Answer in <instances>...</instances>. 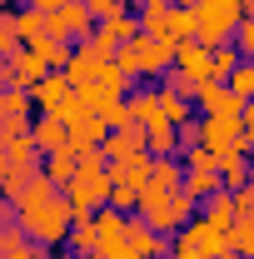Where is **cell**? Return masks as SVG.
Masks as SVG:
<instances>
[{
	"instance_id": "obj_1",
	"label": "cell",
	"mask_w": 254,
	"mask_h": 259,
	"mask_svg": "<svg viewBox=\"0 0 254 259\" xmlns=\"http://www.w3.org/2000/svg\"><path fill=\"white\" fill-rule=\"evenodd\" d=\"M15 225L20 234L30 239V244H65V229H70V204L60 199V190L50 194V199H40V204H20L15 209Z\"/></svg>"
},
{
	"instance_id": "obj_2",
	"label": "cell",
	"mask_w": 254,
	"mask_h": 259,
	"mask_svg": "<svg viewBox=\"0 0 254 259\" xmlns=\"http://www.w3.org/2000/svg\"><path fill=\"white\" fill-rule=\"evenodd\" d=\"M244 15H249V10H239L234 0H199V5H194V40H199L204 50L229 45V30H234Z\"/></svg>"
},
{
	"instance_id": "obj_3",
	"label": "cell",
	"mask_w": 254,
	"mask_h": 259,
	"mask_svg": "<svg viewBox=\"0 0 254 259\" xmlns=\"http://www.w3.org/2000/svg\"><path fill=\"white\" fill-rule=\"evenodd\" d=\"M170 40H155V35H135L125 40L120 50H115V65L125 70V75H164L170 70Z\"/></svg>"
},
{
	"instance_id": "obj_4",
	"label": "cell",
	"mask_w": 254,
	"mask_h": 259,
	"mask_svg": "<svg viewBox=\"0 0 254 259\" xmlns=\"http://www.w3.org/2000/svg\"><path fill=\"white\" fill-rule=\"evenodd\" d=\"M170 254H180V259H215V254H224V229H215L204 214H194L190 225L175 229Z\"/></svg>"
},
{
	"instance_id": "obj_5",
	"label": "cell",
	"mask_w": 254,
	"mask_h": 259,
	"mask_svg": "<svg viewBox=\"0 0 254 259\" xmlns=\"http://www.w3.org/2000/svg\"><path fill=\"white\" fill-rule=\"evenodd\" d=\"M105 194H110V175H95V180H70L60 190V199L70 204V225L75 220H90L95 209H105Z\"/></svg>"
},
{
	"instance_id": "obj_6",
	"label": "cell",
	"mask_w": 254,
	"mask_h": 259,
	"mask_svg": "<svg viewBox=\"0 0 254 259\" xmlns=\"http://www.w3.org/2000/svg\"><path fill=\"white\" fill-rule=\"evenodd\" d=\"M90 30H95V20H90L85 0H60L45 15V35H55V40H85Z\"/></svg>"
},
{
	"instance_id": "obj_7",
	"label": "cell",
	"mask_w": 254,
	"mask_h": 259,
	"mask_svg": "<svg viewBox=\"0 0 254 259\" xmlns=\"http://www.w3.org/2000/svg\"><path fill=\"white\" fill-rule=\"evenodd\" d=\"M199 130V145L215 155V150H229V145H239V150H249V130L239 125V120H224V115H204V120H194Z\"/></svg>"
},
{
	"instance_id": "obj_8",
	"label": "cell",
	"mask_w": 254,
	"mask_h": 259,
	"mask_svg": "<svg viewBox=\"0 0 254 259\" xmlns=\"http://www.w3.org/2000/svg\"><path fill=\"white\" fill-rule=\"evenodd\" d=\"M40 75H45V60L35 55L30 45H15L5 55V65H0V80H10V90H30Z\"/></svg>"
},
{
	"instance_id": "obj_9",
	"label": "cell",
	"mask_w": 254,
	"mask_h": 259,
	"mask_svg": "<svg viewBox=\"0 0 254 259\" xmlns=\"http://www.w3.org/2000/svg\"><path fill=\"white\" fill-rule=\"evenodd\" d=\"M25 95H30V105H40V115H55L65 100H70V80H65L60 70H45Z\"/></svg>"
},
{
	"instance_id": "obj_10",
	"label": "cell",
	"mask_w": 254,
	"mask_h": 259,
	"mask_svg": "<svg viewBox=\"0 0 254 259\" xmlns=\"http://www.w3.org/2000/svg\"><path fill=\"white\" fill-rule=\"evenodd\" d=\"M125 244H130L140 259H159V254H170V234H155V229L145 225V220H135V214L125 220Z\"/></svg>"
},
{
	"instance_id": "obj_11",
	"label": "cell",
	"mask_w": 254,
	"mask_h": 259,
	"mask_svg": "<svg viewBox=\"0 0 254 259\" xmlns=\"http://www.w3.org/2000/svg\"><path fill=\"white\" fill-rule=\"evenodd\" d=\"M140 150H145V130H140V125H120V130H110V135L100 140V155H105V164L130 160V155H140Z\"/></svg>"
},
{
	"instance_id": "obj_12",
	"label": "cell",
	"mask_w": 254,
	"mask_h": 259,
	"mask_svg": "<svg viewBox=\"0 0 254 259\" xmlns=\"http://www.w3.org/2000/svg\"><path fill=\"white\" fill-rule=\"evenodd\" d=\"M194 105H199L204 115H224V120H239V115H244V100H234L220 80H204L199 95H194Z\"/></svg>"
},
{
	"instance_id": "obj_13",
	"label": "cell",
	"mask_w": 254,
	"mask_h": 259,
	"mask_svg": "<svg viewBox=\"0 0 254 259\" xmlns=\"http://www.w3.org/2000/svg\"><path fill=\"white\" fill-rule=\"evenodd\" d=\"M170 65H175V70H190L194 80H209V50H204L199 40H175Z\"/></svg>"
},
{
	"instance_id": "obj_14",
	"label": "cell",
	"mask_w": 254,
	"mask_h": 259,
	"mask_svg": "<svg viewBox=\"0 0 254 259\" xmlns=\"http://www.w3.org/2000/svg\"><path fill=\"white\" fill-rule=\"evenodd\" d=\"M25 135H30V145L40 150V155H55V150H65V135H70V130H65L60 115H40Z\"/></svg>"
},
{
	"instance_id": "obj_15",
	"label": "cell",
	"mask_w": 254,
	"mask_h": 259,
	"mask_svg": "<svg viewBox=\"0 0 254 259\" xmlns=\"http://www.w3.org/2000/svg\"><path fill=\"white\" fill-rule=\"evenodd\" d=\"M100 65L105 60H95V55H90V50H85V45H75V50H70V60H65V80H70V90H85V85H95V75H100Z\"/></svg>"
},
{
	"instance_id": "obj_16",
	"label": "cell",
	"mask_w": 254,
	"mask_h": 259,
	"mask_svg": "<svg viewBox=\"0 0 254 259\" xmlns=\"http://www.w3.org/2000/svg\"><path fill=\"white\" fill-rule=\"evenodd\" d=\"M0 150H5V160H10V175H35V169H40V150L30 145V135H10Z\"/></svg>"
},
{
	"instance_id": "obj_17",
	"label": "cell",
	"mask_w": 254,
	"mask_h": 259,
	"mask_svg": "<svg viewBox=\"0 0 254 259\" xmlns=\"http://www.w3.org/2000/svg\"><path fill=\"white\" fill-rule=\"evenodd\" d=\"M105 175H110V185H130V190H140V185L150 180V155L140 150V155H130V160H115V164H105Z\"/></svg>"
},
{
	"instance_id": "obj_18",
	"label": "cell",
	"mask_w": 254,
	"mask_h": 259,
	"mask_svg": "<svg viewBox=\"0 0 254 259\" xmlns=\"http://www.w3.org/2000/svg\"><path fill=\"white\" fill-rule=\"evenodd\" d=\"M65 244H70V259H100V234L90 220H75L65 229Z\"/></svg>"
},
{
	"instance_id": "obj_19",
	"label": "cell",
	"mask_w": 254,
	"mask_h": 259,
	"mask_svg": "<svg viewBox=\"0 0 254 259\" xmlns=\"http://www.w3.org/2000/svg\"><path fill=\"white\" fill-rule=\"evenodd\" d=\"M125 120L130 125H155V120H164V115H159V95L155 90H135V95H125Z\"/></svg>"
},
{
	"instance_id": "obj_20",
	"label": "cell",
	"mask_w": 254,
	"mask_h": 259,
	"mask_svg": "<svg viewBox=\"0 0 254 259\" xmlns=\"http://www.w3.org/2000/svg\"><path fill=\"white\" fill-rule=\"evenodd\" d=\"M10 35H15V45H35V40L45 35V15H40L35 5L15 10V15H10Z\"/></svg>"
},
{
	"instance_id": "obj_21",
	"label": "cell",
	"mask_w": 254,
	"mask_h": 259,
	"mask_svg": "<svg viewBox=\"0 0 254 259\" xmlns=\"http://www.w3.org/2000/svg\"><path fill=\"white\" fill-rule=\"evenodd\" d=\"M180 190H185L194 204H199L204 194L220 190V169H185V164H180Z\"/></svg>"
},
{
	"instance_id": "obj_22",
	"label": "cell",
	"mask_w": 254,
	"mask_h": 259,
	"mask_svg": "<svg viewBox=\"0 0 254 259\" xmlns=\"http://www.w3.org/2000/svg\"><path fill=\"white\" fill-rule=\"evenodd\" d=\"M199 214H204V220H209L215 229L234 225V194H229V190H215V194H204V199H199Z\"/></svg>"
},
{
	"instance_id": "obj_23",
	"label": "cell",
	"mask_w": 254,
	"mask_h": 259,
	"mask_svg": "<svg viewBox=\"0 0 254 259\" xmlns=\"http://www.w3.org/2000/svg\"><path fill=\"white\" fill-rule=\"evenodd\" d=\"M40 175L55 185V190H65L70 180H75V155L70 150H55V155H40Z\"/></svg>"
},
{
	"instance_id": "obj_24",
	"label": "cell",
	"mask_w": 254,
	"mask_h": 259,
	"mask_svg": "<svg viewBox=\"0 0 254 259\" xmlns=\"http://www.w3.org/2000/svg\"><path fill=\"white\" fill-rule=\"evenodd\" d=\"M130 80H135V75H125L115 60H105V65H100V75H95V90H105L110 100H125L130 95Z\"/></svg>"
},
{
	"instance_id": "obj_25",
	"label": "cell",
	"mask_w": 254,
	"mask_h": 259,
	"mask_svg": "<svg viewBox=\"0 0 254 259\" xmlns=\"http://www.w3.org/2000/svg\"><path fill=\"white\" fill-rule=\"evenodd\" d=\"M224 249L239 259L254 254V220H234V225H224Z\"/></svg>"
},
{
	"instance_id": "obj_26",
	"label": "cell",
	"mask_w": 254,
	"mask_h": 259,
	"mask_svg": "<svg viewBox=\"0 0 254 259\" xmlns=\"http://www.w3.org/2000/svg\"><path fill=\"white\" fill-rule=\"evenodd\" d=\"M30 50L45 60V70H65V60H70V50H75V45H70V40H55V35H40Z\"/></svg>"
},
{
	"instance_id": "obj_27",
	"label": "cell",
	"mask_w": 254,
	"mask_h": 259,
	"mask_svg": "<svg viewBox=\"0 0 254 259\" xmlns=\"http://www.w3.org/2000/svg\"><path fill=\"white\" fill-rule=\"evenodd\" d=\"M20 244H30L20 225H15V204L10 199H0V254H10V249H20Z\"/></svg>"
},
{
	"instance_id": "obj_28",
	"label": "cell",
	"mask_w": 254,
	"mask_h": 259,
	"mask_svg": "<svg viewBox=\"0 0 254 259\" xmlns=\"http://www.w3.org/2000/svg\"><path fill=\"white\" fill-rule=\"evenodd\" d=\"M155 95H159V115H164L175 130L194 120V100H180V95H170V90H155Z\"/></svg>"
},
{
	"instance_id": "obj_29",
	"label": "cell",
	"mask_w": 254,
	"mask_h": 259,
	"mask_svg": "<svg viewBox=\"0 0 254 259\" xmlns=\"http://www.w3.org/2000/svg\"><path fill=\"white\" fill-rule=\"evenodd\" d=\"M164 40H170V45H175V40H194V10L170 5V10H164Z\"/></svg>"
},
{
	"instance_id": "obj_30",
	"label": "cell",
	"mask_w": 254,
	"mask_h": 259,
	"mask_svg": "<svg viewBox=\"0 0 254 259\" xmlns=\"http://www.w3.org/2000/svg\"><path fill=\"white\" fill-rule=\"evenodd\" d=\"M25 110H30L25 90H0V120L5 125H25Z\"/></svg>"
},
{
	"instance_id": "obj_31",
	"label": "cell",
	"mask_w": 254,
	"mask_h": 259,
	"mask_svg": "<svg viewBox=\"0 0 254 259\" xmlns=\"http://www.w3.org/2000/svg\"><path fill=\"white\" fill-rule=\"evenodd\" d=\"M199 85H204V80H194L190 70H175V65H170L159 90H170V95H180V100H194V95H199Z\"/></svg>"
},
{
	"instance_id": "obj_32",
	"label": "cell",
	"mask_w": 254,
	"mask_h": 259,
	"mask_svg": "<svg viewBox=\"0 0 254 259\" xmlns=\"http://www.w3.org/2000/svg\"><path fill=\"white\" fill-rule=\"evenodd\" d=\"M150 185H159V190H180V160H175V155L150 160Z\"/></svg>"
},
{
	"instance_id": "obj_33",
	"label": "cell",
	"mask_w": 254,
	"mask_h": 259,
	"mask_svg": "<svg viewBox=\"0 0 254 259\" xmlns=\"http://www.w3.org/2000/svg\"><path fill=\"white\" fill-rule=\"evenodd\" d=\"M224 90H229L234 100H244V105H249V95H254V65H249V60H239L234 70H229V80H224Z\"/></svg>"
},
{
	"instance_id": "obj_34",
	"label": "cell",
	"mask_w": 254,
	"mask_h": 259,
	"mask_svg": "<svg viewBox=\"0 0 254 259\" xmlns=\"http://www.w3.org/2000/svg\"><path fill=\"white\" fill-rule=\"evenodd\" d=\"M85 10H90V20H115V15H130V0H85Z\"/></svg>"
},
{
	"instance_id": "obj_35",
	"label": "cell",
	"mask_w": 254,
	"mask_h": 259,
	"mask_svg": "<svg viewBox=\"0 0 254 259\" xmlns=\"http://www.w3.org/2000/svg\"><path fill=\"white\" fill-rule=\"evenodd\" d=\"M105 209L135 214V190H130V185H110V194H105Z\"/></svg>"
},
{
	"instance_id": "obj_36",
	"label": "cell",
	"mask_w": 254,
	"mask_h": 259,
	"mask_svg": "<svg viewBox=\"0 0 254 259\" xmlns=\"http://www.w3.org/2000/svg\"><path fill=\"white\" fill-rule=\"evenodd\" d=\"M234 220H254V190H234Z\"/></svg>"
},
{
	"instance_id": "obj_37",
	"label": "cell",
	"mask_w": 254,
	"mask_h": 259,
	"mask_svg": "<svg viewBox=\"0 0 254 259\" xmlns=\"http://www.w3.org/2000/svg\"><path fill=\"white\" fill-rule=\"evenodd\" d=\"M15 50V35H10V10H0V65H5V55Z\"/></svg>"
},
{
	"instance_id": "obj_38",
	"label": "cell",
	"mask_w": 254,
	"mask_h": 259,
	"mask_svg": "<svg viewBox=\"0 0 254 259\" xmlns=\"http://www.w3.org/2000/svg\"><path fill=\"white\" fill-rule=\"evenodd\" d=\"M100 259H140V254L130 249L125 239H115V244H100Z\"/></svg>"
},
{
	"instance_id": "obj_39",
	"label": "cell",
	"mask_w": 254,
	"mask_h": 259,
	"mask_svg": "<svg viewBox=\"0 0 254 259\" xmlns=\"http://www.w3.org/2000/svg\"><path fill=\"white\" fill-rule=\"evenodd\" d=\"M0 259H35V249H30V244H20V249H10V254H0Z\"/></svg>"
},
{
	"instance_id": "obj_40",
	"label": "cell",
	"mask_w": 254,
	"mask_h": 259,
	"mask_svg": "<svg viewBox=\"0 0 254 259\" xmlns=\"http://www.w3.org/2000/svg\"><path fill=\"white\" fill-rule=\"evenodd\" d=\"M35 10H40V15H50V10H55V5H60V0H30Z\"/></svg>"
},
{
	"instance_id": "obj_41",
	"label": "cell",
	"mask_w": 254,
	"mask_h": 259,
	"mask_svg": "<svg viewBox=\"0 0 254 259\" xmlns=\"http://www.w3.org/2000/svg\"><path fill=\"white\" fill-rule=\"evenodd\" d=\"M175 5H180V10H194V5H199V0H175Z\"/></svg>"
},
{
	"instance_id": "obj_42",
	"label": "cell",
	"mask_w": 254,
	"mask_h": 259,
	"mask_svg": "<svg viewBox=\"0 0 254 259\" xmlns=\"http://www.w3.org/2000/svg\"><path fill=\"white\" fill-rule=\"evenodd\" d=\"M35 259H70V254H35Z\"/></svg>"
},
{
	"instance_id": "obj_43",
	"label": "cell",
	"mask_w": 254,
	"mask_h": 259,
	"mask_svg": "<svg viewBox=\"0 0 254 259\" xmlns=\"http://www.w3.org/2000/svg\"><path fill=\"white\" fill-rule=\"evenodd\" d=\"M234 5H239V10H249V5H254V0H234Z\"/></svg>"
},
{
	"instance_id": "obj_44",
	"label": "cell",
	"mask_w": 254,
	"mask_h": 259,
	"mask_svg": "<svg viewBox=\"0 0 254 259\" xmlns=\"http://www.w3.org/2000/svg\"><path fill=\"white\" fill-rule=\"evenodd\" d=\"M5 5H15V0H0V10H5Z\"/></svg>"
},
{
	"instance_id": "obj_45",
	"label": "cell",
	"mask_w": 254,
	"mask_h": 259,
	"mask_svg": "<svg viewBox=\"0 0 254 259\" xmlns=\"http://www.w3.org/2000/svg\"><path fill=\"white\" fill-rule=\"evenodd\" d=\"M159 259H180V254H159Z\"/></svg>"
}]
</instances>
